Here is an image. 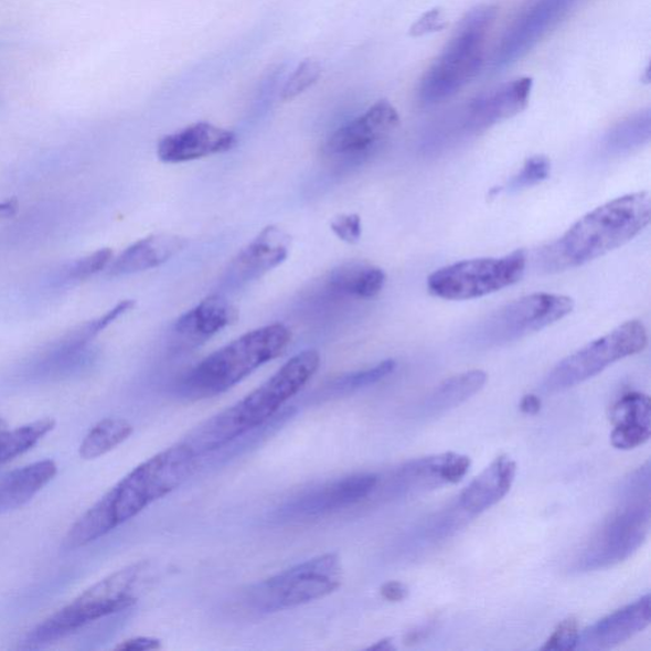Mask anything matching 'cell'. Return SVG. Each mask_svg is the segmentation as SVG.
<instances>
[{
    "label": "cell",
    "mask_w": 651,
    "mask_h": 651,
    "mask_svg": "<svg viewBox=\"0 0 651 651\" xmlns=\"http://www.w3.org/2000/svg\"><path fill=\"white\" fill-rule=\"evenodd\" d=\"M320 364L321 356L316 350L295 355L252 394L191 430L185 437L186 445L198 456H209L262 427L312 380Z\"/></svg>",
    "instance_id": "obj_1"
},
{
    "label": "cell",
    "mask_w": 651,
    "mask_h": 651,
    "mask_svg": "<svg viewBox=\"0 0 651 651\" xmlns=\"http://www.w3.org/2000/svg\"><path fill=\"white\" fill-rule=\"evenodd\" d=\"M651 199L647 191L600 205L561 238L541 249L540 267L557 274L597 260L636 238L650 224Z\"/></svg>",
    "instance_id": "obj_2"
},
{
    "label": "cell",
    "mask_w": 651,
    "mask_h": 651,
    "mask_svg": "<svg viewBox=\"0 0 651 651\" xmlns=\"http://www.w3.org/2000/svg\"><path fill=\"white\" fill-rule=\"evenodd\" d=\"M291 331L282 323L249 331L216 350L190 370L178 386V394L198 401L224 394L289 346Z\"/></svg>",
    "instance_id": "obj_3"
},
{
    "label": "cell",
    "mask_w": 651,
    "mask_h": 651,
    "mask_svg": "<svg viewBox=\"0 0 651 651\" xmlns=\"http://www.w3.org/2000/svg\"><path fill=\"white\" fill-rule=\"evenodd\" d=\"M497 17L498 7L491 4L476 7L463 17L452 38L423 75L417 88L420 104L445 103L478 77Z\"/></svg>",
    "instance_id": "obj_4"
},
{
    "label": "cell",
    "mask_w": 651,
    "mask_h": 651,
    "mask_svg": "<svg viewBox=\"0 0 651 651\" xmlns=\"http://www.w3.org/2000/svg\"><path fill=\"white\" fill-rule=\"evenodd\" d=\"M146 570L147 563H138L99 580L41 622L26 640L29 648L50 644L72 636L90 622L129 609L137 604L136 588Z\"/></svg>",
    "instance_id": "obj_5"
},
{
    "label": "cell",
    "mask_w": 651,
    "mask_h": 651,
    "mask_svg": "<svg viewBox=\"0 0 651 651\" xmlns=\"http://www.w3.org/2000/svg\"><path fill=\"white\" fill-rule=\"evenodd\" d=\"M199 463L200 459L179 444L136 467L105 494L118 527L179 489L195 473Z\"/></svg>",
    "instance_id": "obj_6"
},
{
    "label": "cell",
    "mask_w": 651,
    "mask_h": 651,
    "mask_svg": "<svg viewBox=\"0 0 651 651\" xmlns=\"http://www.w3.org/2000/svg\"><path fill=\"white\" fill-rule=\"evenodd\" d=\"M340 586V557L326 554L257 584L248 600L258 612H278L328 597Z\"/></svg>",
    "instance_id": "obj_7"
},
{
    "label": "cell",
    "mask_w": 651,
    "mask_h": 651,
    "mask_svg": "<svg viewBox=\"0 0 651 651\" xmlns=\"http://www.w3.org/2000/svg\"><path fill=\"white\" fill-rule=\"evenodd\" d=\"M527 267L523 249L503 257L472 258L440 267L427 281L429 294L446 300L487 297L521 281Z\"/></svg>",
    "instance_id": "obj_8"
},
{
    "label": "cell",
    "mask_w": 651,
    "mask_h": 651,
    "mask_svg": "<svg viewBox=\"0 0 651 651\" xmlns=\"http://www.w3.org/2000/svg\"><path fill=\"white\" fill-rule=\"evenodd\" d=\"M650 522V499L621 500V506L609 515L575 558L574 569L598 572L628 561L645 544Z\"/></svg>",
    "instance_id": "obj_9"
},
{
    "label": "cell",
    "mask_w": 651,
    "mask_h": 651,
    "mask_svg": "<svg viewBox=\"0 0 651 651\" xmlns=\"http://www.w3.org/2000/svg\"><path fill=\"white\" fill-rule=\"evenodd\" d=\"M648 331L639 320L622 323L607 335L589 342L574 354L563 359L544 381V389L556 394L580 385L602 373L625 357L644 352Z\"/></svg>",
    "instance_id": "obj_10"
},
{
    "label": "cell",
    "mask_w": 651,
    "mask_h": 651,
    "mask_svg": "<svg viewBox=\"0 0 651 651\" xmlns=\"http://www.w3.org/2000/svg\"><path fill=\"white\" fill-rule=\"evenodd\" d=\"M573 310L574 300L567 296H525L490 314L476 331V341L485 346L511 344L562 321Z\"/></svg>",
    "instance_id": "obj_11"
},
{
    "label": "cell",
    "mask_w": 651,
    "mask_h": 651,
    "mask_svg": "<svg viewBox=\"0 0 651 651\" xmlns=\"http://www.w3.org/2000/svg\"><path fill=\"white\" fill-rule=\"evenodd\" d=\"M380 476L356 473L312 488L279 508L278 516L287 521L319 519L363 502L377 490Z\"/></svg>",
    "instance_id": "obj_12"
},
{
    "label": "cell",
    "mask_w": 651,
    "mask_h": 651,
    "mask_svg": "<svg viewBox=\"0 0 651 651\" xmlns=\"http://www.w3.org/2000/svg\"><path fill=\"white\" fill-rule=\"evenodd\" d=\"M516 476V463L509 456H500L483 470L453 503L440 511L449 530L457 533L479 515L506 497Z\"/></svg>",
    "instance_id": "obj_13"
},
{
    "label": "cell",
    "mask_w": 651,
    "mask_h": 651,
    "mask_svg": "<svg viewBox=\"0 0 651 651\" xmlns=\"http://www.w3.org/2000/svg\"><path fill=\"white\" fill-rule=\"evenodd\" d=\"M399 127V115L386 99L341 127L326 141L324 154L341 160H361L386 143Z\"/></svg>",
    "instance_id": "obj_14"
},
{
    "label": "cell",
    "mask_w": 651,
    "mask_h": 651,
    "mask_svg": "<svg viewBox=\"0 0 651 651\" xmlns=\"http://www.w3.org/2000/svg\"><path fill=\"white\" fill-rule=\"evenodd\" d=\"M470 467V457L455 452L416 458L392 472L383 489L391 499L419 497L461 481Z\"/></svg>",
    "instance_id": "obj_15"
},
{
    "label": "cell",
    "mask_w": 651,
    "mask_h": 651,
    "mask_svg": "<svg viewBox=\"0 0 651 651\" xmlns=\"http://www.w3.org/2000/svg\"><path fill=\"white\" fill-rule=\"evenodd\" d=\"M578 2L579 0H536L506 31L495 53V68H505L531 53Z\"/></svg>",
    "instance_id": "obj_16"
},
{
    "label": "cell",
    "mask_w": 651,
    "mask_h": 651,
    "mask_svg": "<svg viewBox=\"0 0 651 651\" xmlns=\"http://www.w3.org/2000/svg\"><path fill=\"white\" fill-rule=\"evenodd\" d=\"M532 87L533 79L524 77L503 83L473 98L459 115V129L471 136L514 118L529 106Z\"/></svg>",
    "instance_id": "obj_17"
},
{
    "label": "cell",
    "mask_w": 651,
    "mask_h": 651,
    "mask_svg": "<svg viewBox=\"0 0 651 651\" xmlns=\"http://www.w3.org/2000/svg\"><path fill=\"white\" fill-rule=\"evenodd\" d=\"M236 145L235 132L211 122H196L162 138L157 156L164 163H185L230 152Z\"/></svg>",
    "instance_id": "obj_18"
},
{
    "label": "cell",
    "mask_w": 651,
    "mask_h": 651,
    "mask_svg": "<svg viewBox=\"0 0 651 651\" xmlns=\"http://www.w3.org/2000/svg\"><path fill=\"white\" fill-rule=\"evenodd\" d=\"M291 238L286 231L269 225L242 248L230 265L227 281L232 287L260 279L287 260Z\"/></svg>",
    "instance_id": "obj_19"
},
{
    "label": "cell",
    "mask_w": 651,
    "mask_h": 651,
    "mask_svg": "<svg viewBox=\"0 0 651 651\" xmlns=\"http://www.w3.org/2000/svg\"><path fill=\"white\" fill-rule=\"evenodd\" d=\"M237 319V308L227 298L221 295L209 296L174 322L173 345L179 350L195 349Z\"/></svg>",
    "instance_id": "obj_20"
},
{
    "label": "cell",
    "mask_w": 651,
    "mask_h": 651,
    "mask_svg": "<svg viewBox=\"0 0 651 651\" xmlns=\"http://www.w3.org/2000/svg\"><path fill=\"white\" fill-rule=\"evenodd\" d=\"M651 619V597L648 593L636 602L617 609L579 633L578 650H608L644 631Z\"/></svg>",
    "instance_id": "obj_21"
},
{
    "label": "cell",
    "mask_w": 651,
    "mask_h": 651,
    "mask_svg": "<svg viewBox=\"0 0 651 651\" xmlns=\"http://www.w3.org/2000/svg\"><path fill=\"white\" fill-rule=\"evenodd\" d=\"M188 245V241L169 233H160L139 239L111 262L108 274L124 277L141 271L152 270L170 262Z\"/></svg>",
    "instance_id": "obj_22"
},
{
    "label": "cell",
    "mask_w": 651,
    "mask_h": 651,
    "mask_svg": "<svg viewBox=\"0 0 651 651\" xmlns=\"http://www.w3.org/2000/svg\"><path fill=\"white\" fill-rule=\"evenodd\" d=\"M611 420L615 429L611 444L616 449L630 450L645 445L651 437V404L641 392H629L613 405Z\"/></svg>",
    "instance_id": "obj_23"
},
{
    "label": "cell",
    "mask_w": 651,
    "mask_h": 651,
    "mask_svg": "<svg viewBox=\"0 0 651 651\" xmlns=\"http://www.w3.org/2000/svg\"><path fill=\"white\" fill-rule=\"evenodd\" d=\"M487 382L488 374L479 370L453 375L441 382L421 401L416 407L415 416L431 419V417L445 415L479 394Z\"/></svg>",
    "instance_id": "obj_24"
},
{
    "label": "cell",
    "mask_w": 651,
    "mask_h": 651,
    "mask_svg": "<svg viewBox=\"0 0 651 651\" xmlns=\"http://www.w3.org/2000/svg\"><path fill=\"white\" fill-rule=\"evenodd\" d=\"M56 473V463L52 459H45L6 474L0 481V513L26 505Z\"/></svg>",
    "instance_id": "obj_25"
},
{
    "label": "cell",
    "mask_w": 651,
    "mask_h": 651,
    "mask_svg": "<svg viewBox=\"0 0 651 651\" xmlns=\"http://www.w3.org/2000/svg\"><path fill=\"white\" fill-rule=\"evenodd\" d=\"M386 273L378 266L364 262H349L339 265L329 275V287L338 294L371 299L385 288Z\"/></svg>",
    "instance_id": "obj_26"
},
{
    "label": "cell",
    "mask_w": 651,
    "mask_h": 651,
    "mask_svg": "<svg viewBox=\"0 0 651 651\" xmlns=\"http://www.w3.org/2000/svg\"><path fill=\"white\" fill-rule=\"evenodd\" d=\"M132 425L120 417H107L92 428L83 439L79 455L86 461L111 452L131 437Z\"/></svg>",
    "instance_id": "obj_27"
},
{
    "label": "cell",
    "mask_w": 651,
    "mask_h": 651,
    "mask_svg": "<svg viewBox=\"0 0 651 651\" xmlns=\"http://www.w3.org/2000/svg\"><path fill=\"white\" fill-rule=\"evenodd\" d=\"M651 136L650 110L640 111L619 122L607 134L605 148L608 153L623 154L648 143Z\"/></svg>",
    "instance_id": "obj_28"
},
{
    "label": "cell",
    "mask_w": 651,
    "mask_h": 651,
    "mask_svg": "<svg viewBox=\"0 0 651 651\" xmlns=\"http://www.w3.org/2000/svg\"><path fill=\"white\" fill-rule=\"evenodd\" d=\"M55 428V420L45 417L13 430L0 431V465L29 452L41 439Z\"/></svg>",
    "instance_id": "obj_29"
},
{
    "label": "cell",
    "mask_w": 651,
    "mask_h": 651,
    "mask_svg": "<svg viewBox=\"0 0 651 651\" xmlns=\"http://www.w3.org/2000/svg\"><path fill=\"white\" fill-rule=\"evenodd\" d=\"M136 307V300L125 299L120 303L116 305L113 310L108 311L96 320H92L87 323H83L78 329H75L65 335L61 341L60 349L57 352L63 354H72L79 352L81 349L85 348L90 340H94L104 330L108 328L116 320L120 319L121 316L128 313Z\"/></svg>",
    "instance_id": "obj_30"
},
{
    "label": "cell",
    "mask_w": 651,
    "mask_h": 651,
    "mask_svg": "<svg viewBox=\"0 0 651 651\" xmlns=\"http://www.w3.org/2000/svg\"><path fill=\"white\" fill-rule=\"evenodd\" d=\"M395 370L396 362L394 359H387V361L371 366L369 370L340 375L331 383L330 387L333 392H337V395L353 394V392L373 386L375 383L385 380Z\"/></svg>",
    "instance_id": "obj_31"
},
{
    "label": "cell",
    "mask_w": 651,
    "mask_h": 651,
    "mask_svg": "<svg viewBox=\"0 0 651 651\" xmlns=\"http://www.w3.org/2000/svg\"><path fill=\"white\" fill-rule=\"evenodd\" d=\"M321 64L314 60H306L300 62L296 71L291 73L290 77L284 85L281 90V99L284 102H291V99L305 94L321 78Z\"/></svg>",
    "instance_id": "obj_32"
},
{
    "label": "cell",
    "mask_w": 651,
    "mask_h": 651,
    "mask_svg": "<svg viewBox=\"0 0 651 651\" xmlns=\"http://www.w3.org/2000/svg\"><path fill=\"white\" fill-rule=\"evenodd\" d=\"M551 162L545 156H534L524 162L522 170L508 182L506 190L520 191L538 185L548 179Z\"/></svg>",
    "instance_id": "obj_33"
},
{
    "label": "cell",
    "mask_w": 651,
    "mask_h": 651,
    "mask_svg": "<svg viewBox=\"0 0 651 651\" xmlns=\"http://www.w3.org/2000/svg\"><path fill=\"white\" fill-rule=\"evenodd\" d=\"M114 260L111 248H102L98 252L81 258L70 270V277L75 280H85L106 269Z\"/></svg>",
    "instance_id": "obj_34"
},
{
    "label": "cell",
    "mask_w": 651,
    "mask_h": 651,
    "mask_svg": "<svg viewBox=\"0 0 651 651\" xmlns=\"http://www.w3.org/2000/svg\"><path fill=\"white\" fill-rule=\"evenodd\" d=\"M579 623L575 619L564 620L558 623L556 630L553 632L546 644L542 647L544 650H575L577 649L579 639Z\"/></svg>",
    "instance_id": "obj_35"
},
{
    "label": "cell",
    "mask_w": 651,
    "mask_h": 651,
    "mask_svg": "<svg viewBox=\"0 0 651 651\" xmlns=\"http://www.w3.org/2000/svg\"><path fill=\"white\" fill-rule=\"evenodd\" d=\"M331 231L349 245L357 244L362 238V218L357 214H342L331 222Z\"/></svg>",
    "instance_id": "obj_36"
},
{
    "label": "cell",
    "mask_w": 651,
    "mask_h": 651,
    "mask_svg": "<svg viewBox=\"0 0 651 651\" xmlns=\"http://www.w3.org/2000/svg\"><path fill=\"white\" fill-rule=\"evenodd\" d=\"M446 28L447 21L444 11L439 10V8H434V10L425 12L420 19L413 24L410 35L413 38H421L429 35V33L444 31Z\"/></svg>",
    "instance_id": "obj_37"
},
{
    "label": "cell",
    "mask_w": 651,
    "mask_h": 651,
    "mask_svg": "<svg viewBox=\"0 0 651 651\" xmlns=\"http://www.w3.org/2000/svg\"><path fill=\"white\" fill-rule=\"evenodd\" d=\"M161 640L153 638H134L125 640L120 645L116 647V650L122 651H150L161 649Z\"/></svg>",
    "instance_id": "obj_38"
},
{
    "label": "cell",
    "mask_w": 651,
    "mask_h": 651,
    "mask_svg": "<svg viewBox=\"0 0 651 651\" xmlns=\"http://www.w3.org/2000/svg\"><path fill=\"white\" fill-rule=\"evenodd\" d=\"M381 596L392 604L403 602L408 596V589L403 583L387 581L381 587Z\"/></svg>",
    "instance_id": "obj_39"
},
{
    "label": "cell",
    "mask_w": 651,
    "mask_h": 651,
    "mask_svg": "<svg viewBox=\"0 0 651 651\" xmlns=\"http://www.w3.org/2000/svg\"><path fill=\"white\" fill-rule=\"evenodd\" d=\"M541 399L536 395H525L520 404L521 412L525 415H537L541 410Z\"/></svg>",
    "instance_id": "obj_40"
},
{
    "label": "cell",
    "mask_w": 651,
    "mask_h": 651,
    "mask_svg": "<svg viewBox=\"0 0 651 651\" xmlns=\"http://www.w3.org/2000/svg\"><path fill=\"white\" fill-rule=\"evenodd\" d=\"M19 212L20 203L15 198L0 202V218H13Z\"/></svg>",
    "instance_id": "obj_41"
},
{
    "label": "cell",
    "mask_w": 651,
    "mask_h": 651,
    "mask_svg": "<svg viewBox=\"0 0 651 651\" xmlns=\"http://www.w3.org/2000/svg\"><path fill=\"white\" fill-rule=\"evenodd\" d=\"M431 632L430 626H425V628H419L415 631H410L407 633L405 639L406 644H416V642L421 641L423 639L427 638Z\"/></svg>",
    "instance_id": "obj_42"
},
{
    "label": "cell",
    "mask_w": 651,
    "mask_h": 651,
    "mask_svg": "<svg viewBox=\"0 0 651 651\" xmlns=\"http://www.w3.org/2000/svg\"><path fill=\"white\" fill-rule=\"evenodd\" d=\"M370 649L371 650L389 651V650H396V647L394 645V642H392L391 639H383V640H380L378 642H375V644L372 645Z\"/></svg>",
    "instance_id": "obj_43"
},
{
    "label": "cell",
    "mask_w": 651,
    "mask_h": 651,
    "mask_svg": "<svg viewBox=\"0 0 651 651\" xmlns=\"http://www.w3.org/2000/svg\"><path fill=\"white\" fill-rule=\"evenodd\" d=\"M6 428V423L2 419H0V431L4 430Z\"/></svg>",
    "instance_id": "obj_44"
}]
</instances>
